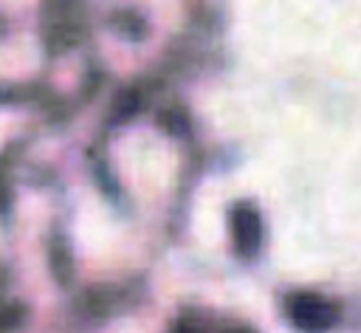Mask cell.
<instances>
[{"instance_id": "cell-1", "label": "cell", "mask_w": 361, "mask_h": 333, "mask_svg": "<svg viewBox=\"0 0 361 333\" xmlns=\"http://www.w3.org/2000/svg\"><path fill=\"white\" fill-rule=\"evenodd\" d=\"M290 313H293L296 322L305 325V327H324V325L333 319L330 308H327L322 299H313V296H307V299H296V302L290 305Z\"/></svg>"}]
</instances>
